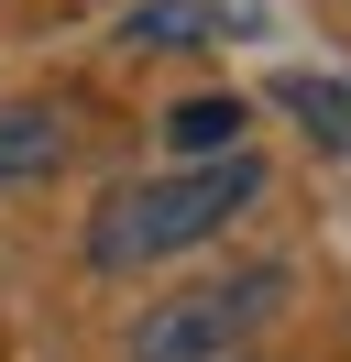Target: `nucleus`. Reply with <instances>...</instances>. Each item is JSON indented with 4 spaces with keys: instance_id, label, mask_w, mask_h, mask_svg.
Listing matches in <instances>:
<instances>
[{
    "instance_id": "423d86ee",
    "label": "nucleus",
    "mask_w": 351,
    "mask_h": 362,
    "mask_svg": "<svg viewBox=\"0 0 351 362\" xmlns=\"http://www.w3.org/2000/svg\"><path fill=\"white\" fill-rule=\"evenodd\" d=\"M285 110H297L329 154H351V88H329V77H285Z\"/></svg>"
},
{
    "instance_id": "f03ea898",
    "label": "nucleus",
    "mask_w": 351,
    "mask_h": 362,
    "mask_svg": "<svg viewBox=\"0 0 351 362\" xmlns=\"http://www.w3.org/2000/svg\"><path fill=\"white\" fill-rule=\"evenodd\" d=\"M275 296H285V264H253V274H231V286H187V296H165V308H143L132 362H241V340L275 318Z\"/></svg>"
},
{
    "instance_id": "7ed1b4c3",
    "label": "nucleus",
    "mask_w": 351,
    "mask_h": 362,
    "mask_svg": "<svg viewBox=\"0 0 351 362\" xmlns=\"http://www.w3.org/2000/svg\"><path fill=\"white\" fill-rule=\"evenodd\" d=\"M231 23H253V0H132L121 45L132 55H187V45H209V33H231Z\"/></svg>"
},
{
    "instance_id": "20e7f679",
    "label": "nucleus",
    "mask_w": 351,
    "mask_h": 362,
    "mask_svg": "<svg viewBox=\"0 0 351 362\" xmlns=\"http://www.w3.org/2000/svg\"><path fill=\"white\" fill-rule=\"evenodd\" d=\"M241 132H253V110H241V99L231 88H209V99H176V110H165V143H176V154H241Z\"/></svg>"
},
{
    "instance_id": "39448f33",
    "label": "nucleus",
    "mask_w": 351,
    "mask_h": 362,
    "mask_svg": "<svg viewBox=\"0 0 351 362\" xmlns=\"http://www.w3.org/2000/svg\"><path fill=\"white\" fill-rule=\"evenodd\" d=\"M66 165V121L55 110H0V187H33Z\"/></svg>"
},
{
    "instance_id": "f257e3e1",
    "label": "nucleus",
    "mask_w": 351,
    "mask_h": 362,
    "mask_svg": "<svg viewBox=\"0 0 351 362\" xmlns=\"http://www.w3.org/2000/svg\"><path fill=\"white\" fill-rule=\"evenodd\" d=\"M263 198V154H197L187 176H143V187H110L88 209V264L99 274H143L197 252L209 230H231L241 209Z\"/></svg>"
}]
</instances>
